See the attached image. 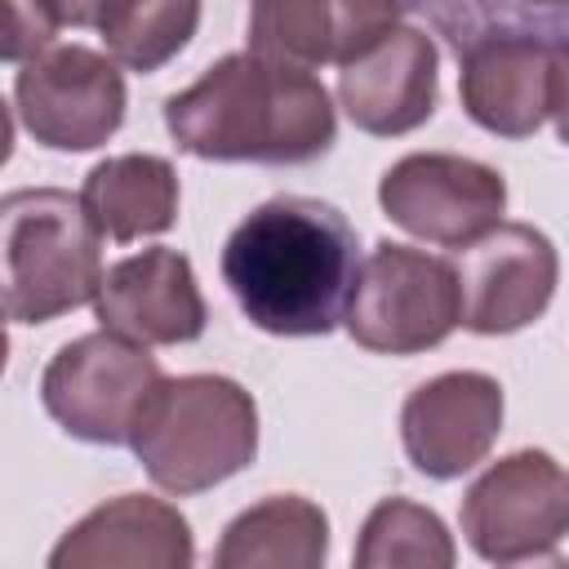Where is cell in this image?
<instances>
[{
    "label": "cell",
    "mask_w": 569,
    "mask_h": 569,
    "mask_svg": "<svg viewBox=\"0 0 569 569\" xmlns=\"http://www.w3.org/2000/svg\"><path fill=\"white\" fill-rule=\"evenodd\" d=\"M356 227L316 196L262 200L222 244V284L249 325L276 338H320L347 316Z\"/></svg>",
    "instance_id": "obj_1"
},
{
    "label": "cell",
    "mask_w": 569,
    "mask_h": 569,
    "mask_svg": "<svg viewBox=\"0 0 569 569\" xmlns=\"http://www.w3.org/2000/svg\"><path fill=\"white\" fill-rule=\"evenodd\" d=\"M169 138L196 160L307 164L338 138L329 89L307 71L262 53H227L204 76L164 98Z\"/></svg>",
    "instance_id": "obj_2"
},
{
    "label": "cell",
    "mask_w": 569,
    "mask_h": 569,
    "mask_svg": "<svg viewBox=\"0 0 569 569\" xmlns=\"http://www.w3.org/2000/svg\"><path fill=\"white\" fill-rule=\"evenodd\" d=\"M458 53L462 111L498 138H533L547 120L551 53L569 36V4H422Z\"/></svg>",
    "instance_id": "obj_3"
},
{
    "label": "cell",
    "mask_w": 569,
    "mask_h": 569,
    "mask_svg": "<svg viewBox=\"0 0 569 569\" xmlns=\"http://www.w3.org/2000/svg\"><path fill=\"white\" fill-rule=\"evenodd\" d=\"M129 449L164 493H204L253 462L258 405L222 373L164 378L147 400Z\"/></svg>",
    "instance_id": "obj_4"
},
{
    "label": "cell",
    "mask_w": 569,
    "mask_h": 569,
    "mask_svg": "<svg viewBox=\"0 0 569 569\" xmlns=\"http://www.w3.org/2000/svg\"><path fill=\"white\" fill-rule=\"evenodd\" d=\"M80 196L62 187H22L0 200L4 253V316L13 325H44L98 298L102 249Z\"/></svg>",
    "instance_id": "obj_5"
},
{
    "label": "cell",
    "mask_w": 569,
    "mask_h": 569,
    "mask_svg": "<svg viewBox=\"0 0 569 569\" xmlns=\"http://www.w3.org/2000/svg\"><path fill=\"white\" fill-rule=\"evenodd\" d=\"M342 325L356 347L378 356L431 351L462 325L458 267L427 249L378 240L356 271Z\"/></svg>",
    "instance_id": "obj_6"
},
{
    "label": "cell",
    "mask_w": 569,
    "mask_h": 569,
    "mask_svg": "<svg viewBox=\"0 0 569 569\" xmlns=\"http://www.w3.org/2000/svg\"><path fill=\"white\" fill-rule=\"evenodd\" d=\"M160 382L164 373L147 347L98 329L58 347L40 373V405L84 445H129Z\"/></svg>",
    "instance_id": "obj_7"
},
{
    "label": "cell",
    "mask_w": 569,
    "mask_h": 569,
    "mask_svg": "<svg viewBox=\"0 0 569 569\" xmlns=\"http://www.w3.org/2000/svg\"><path fill=\"white\" fill-rule=\"evenodd\" d=\"M458 520L467 547L489 565L542 556L569 533V471L547 449H516L476 476Z\"/></svg>",
    "instance_id": "obj_8"
},
{
    "label": "cell",
    "mask_w": 569,
    "mask_h": 569,
    "mask_svg": "<svg viewBox=\"0 0 569 569\" xmlns=\"http://www.w3.org/2000/svg\"><path fill=\"white\" fill-rule=\"evenodd\" d=\"M378 204L409 236L462 253L502 227L507 182L498 169L471 156L413 151V156H400L382 173Z\"/></svg>",
    "instance_id": "obj_9"
},
{
    "label": "cell",
    "mask_w": 569,
    "mask_h": 569,
    "mask_svg": "<svg viewBox=\"0 0 569 569\" xmlns=\"http://www.w3.org/2000/svg\"><path fill=\"white\" fill-rule=\"evenodd\" d=\"M124 76L89 44H53L13 76V111L49 151H93L124 124Z\"/></svg>",
    "instance_id": "obj_10"
},
{
    "label": "cell",
    "mask_w": 569,
    "mask_h": 569,
    "mask_svg": "<svg viewBox=\"0 0 569 569\" xmlns=\"http://www.w3.org/2000/svg\"><path fill=\"white\" fill-rule=\"evenodd\" d=\"M556 280V244L529 222H502L498 231L458 253L462 325L485 338L516 333L551 307Z\"/></svg>",
    "instance_id": "obj_11"
},
{
    "label": "cell",
    "mask_w": 569,
    "mask_h": 569,
    "mask_svg": "<svg viewBox=\"0 0 569 569\" xmlns=\"http://www.w3.org/2000/svg\"><path fill=\"white\" fill-rule=\"evenodd\" d=\"M502 431V387L480 369H449L418 382L400 409L409 462L431 480H458Z\"/></svg>",
    "instance_id": "obj_12"
},
{
    "label": "cell",
    "mask_w": 569,
    "mask_h": 569,
    "mask_svg": "<svg viewBox=\"0 0 569 569\" xmlns=\"http://www.w3.org/2000/svg\"><path fill=\"white\" fill-rule=\"evenodd\" d=\"M440 98L436 44L427 31L396 22L347 67H338V107L360 133L400 138L431 120Z\"/></svg>",
    "instance_id": "obj_13"
},
{
    "label": "cell",
    "mask_w": 569,
    "mask_h": 569,
    "mask_svg": "<svg viewBox=\"0 0 569 569\" xmlns=\"http://www.w3.org/2000/svg\"><path fill=\"white\" fill-rule=\"evenodd\" d=\"M93 316L107 333H120L138 347L196 342L209 325L191 262L164 244L111 262L93 298Z\"/></svg>",
    "instance_id": "obj_14"
},
{
    "label": "cell",
    "mask_w": 569,
    "mask_h": 569,
    "mask_svg": "<svg viewBox=\"0 0 569 569\" xmlns=\"http://www.w3.org/2000/svg\"><path fill=\"white\" fill-rule=\"evenodd\" d=\"M187 516L151 493H120L84 511L49 551V569H191Z\"/></svg>",
    "instance_id": "obj_15"
},
{
    "label": "cell",
    "mask_w": 569,
    "mask_h": 569,
    "mask_svg": "<svg viewBox=\"0 0 569 569\" xmlns=\"http://www.w3.org/2000/svg\"><path fill=\"white\" fill-rule=\"evenodd\" d=\"M405 4H253L249 9V53L289 62V67H347L369 49L387 27L405 22Z\"/></svg>",
    "instance_id": "obj_16"
},
{
    "label": "cell",
    "mask_w": 569,
    "mask_h": 569,
    "mask_svg": "<svg viewBox=\"0 0 569 569\" xmlns=\"http://www.w3.org/2000/svg\"><path fill=\"white\" fill-rule=\"evenodd\" d=\"M329 516L302 493L244 507L218 538L209 569H325Z\"/></svg>",
    "instance_id": "obj_17"
},
{
    "label": "cell",
    "mask_w": 569,
    "mask_h": 569,
    "mask_svg": "<svg viewBox=\"0 0 569 569\" xmlns=\"http://www.w3.org/2000/svg\"><path fill=\"white\" fill-rule=\"evenodd\" d=\"M80 204L98 227V236L116 244L160 236L178 218V173L164 156H147V151L107 156L84 173Z\"/></svg>",
    "instance_id": "obj_18"
},
{
    "label": "cell",
    "mask_w": 569,
    "mask_h": 569,
    "mask_svg": "<svg viewBox=\"0 0 569 569\" xmlns=\"http://www.w3.org/2000/svg\"><path fill=\"white\" fill-rule=\"evenodd\" d=\"M62 22L71 27H93L107 44V58L151 76L160 71L173 53L187 49V40L200 27V4L191 0H133V4H58Z\"/></svg>",
    "instance_id": "obj_19"
},
{
    "label": "cell",
    "mask_w": 569,
    "mask_h": 569,
    "mask_svg": "<svg viewBox=\"0 0 569 569\" xmlns=\"http://www.w3.org/2000/svg\"><path fill=\"white\" fill-rule=\"evenodd\" d=\"M458 547L449 525L413 502V498H382L356 538L351 569H453Z\"/></svg>",
    "instance_id": "obj_20"
},
{
    "label": "cell",
    "mask_w": 569,
    "mask_h": 569,
    "mask_svg": "<svg viewBox=\"0 0 569 569\" xmlns=\"http://www.w3.org/2000/svg\"><path fill=\"white\" fill-rule=\"evenodd\" d=\"M62 13L58 4H31V0H13L9 4V36H4V62L13 67H27L31 58L49 53L58 44V31H62Z\"/></svg>",
    "instance_id": "obj_21"
},
{
    "label": "cell",
    "mask_w": 569,
    "mask_h": 569,
    "mask_svg": "<svg viewBox=\"0 0 569 569\" xmlns=\"http://www.w3.org/2000/svg\"><path fill=\"white\" fill-rule=\"evenodd\" d=\"M547 116L556 120L560 142L569 147V36L556 44L551 53V98H547Z\"/></svg>",
    "instance_id": "obj_22"
},
{
    "label": "cell",
    "mask_w": 569,
    "mask_h": 569,
    "mask_svg": "<svg viewBox=\"0 0 569 569\" xmlns=\"http://www.w3.org/2000/svg\"><path fill=\"white\" fill-rule=\"evenodd\" d=\"M498 569H569V560L565 556H529V560H516V565H498Z\"/></svg>",
    "instance_id": "obj_23"
}]
</instances>
